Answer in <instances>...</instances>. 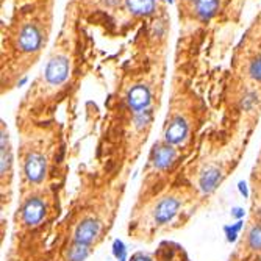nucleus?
<instances>
[{"label": "nucleus", "mask_w": 261, "mask_h": 261, "mask_svg": "<svg viewBox=\"0 0 261 261\" xmlns=\"http://www.w3.org/2000/svg\"><path fill=\"white\" fill-rule=\"evenodd\" d=\"M47 27L49 24H44L43 18H29L25 15L21 22L11 29V36L7 38V41L18 61L21 57L24 61L35 63L36 55L47 41Z\"/></svg>", "instance_id": "nucleus-1"}, {"label": "nucleus", "mask_w": 261, "mask_h": 261, "mask_svg": "<svg viewBox=\"0 0 261 261\" xmlns=\"http://www.w3.org/2000/svg\"><path fill=\"white\" fill-rule=\"evenodd\" d=\"M69 74V60L68 57L58 52V54L52 58L44 71V80L50 86H58L68 78Z\"/></svg>", "instance_id": "nucleus-2"}, {"label": "nucleus", "mask_w": 261, "mask_h": 261, "mask_svg": "<svg viewBox=\"0 0 261 261\" xmlns=\"http://www.w3.org/2000/svg\"><path fill=\"white\" fill-rule=\"evenodd\" d=\"M181 202L178 197H172V195H166L163 197L158 203L155 205L153 211H152V217L155 225H164L167 222L175 217V214L178 213Z\"/></svg>", "instance_id": "nucleus-3"}, {"label": "nucleus", "mask_w": 261, "mask_h": 261, "mask_svg": "<svg viewBox=\"0 0 261 261\" xmlns=\"http://www.w3.org/2000/svg\"><path fill=\"white\" fill-rule=\"evenodd\" d=\"M46 216V202L41 197L27 199L21 208V219L27 227L39 225Z\"/></svg>", "instance_id": "nucleus-4"}, {"label": "nucleus", "mask_w": 261, "mask_h": 261, "mask_svg": "<svg viewBox=\"0 0 261 261\" xmlns=\"http://www.w3.org/2000/svg\"><path fill=\"white\" fill-rule=\"evenodd\" d=\"M24 172L32 183H41L47 172L46 158L38 152H30L24 163Z\"/></svg>", "instance_id": "nucleus-5"}, {"label": "nucleus", "mask_w": 261, "mask_h": 261, "mask_svg": "<svg viewBox=\"0 0 261 261\" xmlns=\"http://www.w3.org/2000/svg\"><path fill=\"white\" fill-rule=\"evenodd\" d=\"M100 234V222L94 217H88L77 225L74 233V242L91 245Z\"/></svg>", "instance_id": "nucleus-6"}, {"label": "nucleus", "mask_w": 261, "mask_h": 261, "mask_svg": "<svg viewBox=\"0 0 261 261\" xmlns=\"http://www.w3.org/2000/svg\"><path fill=\"white\" fill-rule=\"evenodd\" d=\"M175 160H177V152L169 142L156 144L152 150V164L155 166V169H158V171H167V169H171Z\"/></svg>", "instance_id": "nucleus-7"}, {"label": "nucleus", "mask_w": 261, "mask_h": 261, "mask_svg": "<svg viewBox=\"0 0 261 261\" xmlns=\"http://www.w3.org/2000/svg\"><path fill=\"white\" fill-rule=\"evenodd\" d=\"M188 135V124L181 116H174L172 121L167 124L164 132V141L171 146L180 144Z\"/></svg>", "instance_id": "nucleus-8"}, {"label": "nucleus", "mask_w": 261, "mask_h": 261, "mask_svg": "<svg viewBox=\"0 0 261 261\" xmlns=\"http://www.w3.org/2000/svg\"><path fill=\"white\" fill-rule=\"evenodd\" d=\"M127 102L132 110L136 113H141L142 110H146L150 103V91L144 85H136L135 88L130 89V93L127 96Z\"/></svg>", "instance_id": "nucleus-9"}, {"label": "nucleus", "mask_w": 261, "mask_h": 261, "mask_svg": "<svg viewBox=\"0 0 261 261\" xmlns=\"http://www.w3.org/2000/svg\"><path fill=\"white\" fill-rule=\"evenodd\" d=\"M220 180H222V174H220V171L217 167L211 166V167L205 169V171L202 172V175L199 178V186L205 194H210L217 188V185L220 183Z\"/></svg>", "instance_id": "nucleus-10"}, {"label": "nucleus", "mask_w": 261, "mask_h": 261, "mask_svg": "<svg viewBox=\"0 0 261 261\" xmlns=\"http://www.w3.org/2000/svg\"><path fill=\"white\" fill-rule=\"evenodd\" d=\"M89 253H91L89 245L74 242L71 245V249L68 250V261H85Z\"/></svg>", "instance_id": "nucleus-11"}, {"label": "nucleus", "mask_w": 261, "mask_h": 261, "mask_svg": "<svg viewBox=\"0 0 261 261\" xmlns=\"http://www.w3.org/2000/svg\"><path fill=\"white\" fill-rule=\"evenodd\" d=\"M247 244L252 250H261V225H253L247 236Z\"/></svg>", "instance_id": "nucleus-12"}, {"label": "nucleus", "mask_w": 261, "mask_h": 261, "mask_svg": "<svg viewBox=\"0 0 261 261\" xmlns=\"http://www.w3.org/2000/svg\"><path fill=\"white\" fill-rule=\"evenodd\" d=\"M113 255L119 261H127V249H125V244L121 239H116L113 242Z\"/></svg>", "instance_id": "nucleus-13"}, {"label": "nucleus", "mask_w": 261, "mask_h": 261, "mask_svg": "<svg viewBox=\"0 0 261 261\" xmlns=\"http://www.w3.org/2000/svg\"><path fill=\"white\" fill-rule=\"evenodd\" d=\"M224 231H225V234H227V241L228 242H234L238 239V231H234L233 228H231V225H227L225 228H224Z\"/></svg>", "instance_id": "nucleus-14"}, {"label": "nucleus", "mask_w": 261, "mask_h": 261, "mask_svg": "<svg viewBox=\"0 0 261 261\" xmlns=\"http://www.w3.org/2000/svg\"><path fill=\"white\" fill-rule=\"evenodd\" d=\"M244 210H242V208H233V210H231V216L233 217H236L238 220H241L242 217H244Z\"/></svg>", "instance_id": "nucleus-15"}, {"label": "nucleus", "mask_w": 261, "mask_h": 261, "mask_svg": "<svg viewBox=\"0 0 261 261\" xmlns=\"http://www.w3.org/2000/svg\"><path fill=\"white\" fill-rule=\"evenodd\" d=\"M238 188H239V192L244 195V197L247 199L249 197V189H247V185H245V181H239L238 183Z\"/></svg>", "instance_id": "nucleus-16"}, {"label": "nucleus", "mask_w": 261, "mask_h": 261, "mask_svg": "<svg viewBox=\"0 0 261 261\" xmlns=\"http://www.w3.org/2000/svg\"><path fill=\"white\" fill-rule=\"evenodd\" d=\"M132 261H153L150 256H147V255H142V253H136L135 256H133V259Z\"/></svg>", "instance_id": "nucleus-17"}, {"label": "nucleus", "mask_w": 261, "mask_h": 261, "mask_svg": "<svg viewBox=\"0 0 261 261\" xmlns=\"http://www.w3.org/2000/svg\"><path fill=\"white\" fill-rule=\"evenodd\" d=\"M231 228H233L234 231H238V233H239V230L242 228V220H238L236 224H233V225H231Z\"/></svg>", "instance_id": "nucleus-18"}, {"label": "nucleus", "mask_w": 261, "mask_h": 261, "mask_svg": "<svg viewBox=\"0 0 261 261\" xmlns=\"http://www.w3.org/2000/svg\"><path fill=\"white\" fill-rule=\"evenodd\" d=\"M258 214H259V217H261V208H259V210H258Z\"/></svg>", "instance_id": "nucleus-19"}]
</instances>
